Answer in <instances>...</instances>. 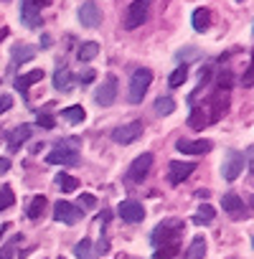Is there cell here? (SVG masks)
Wrapping results in <instances>:
<instances>
[{
	"label": "cell",
	"instance_id": "1",
	"mask_svg": "<svg viewBox=\"0 0 254 259\" xmlns=\"http://www.w3.org/2000/svg\"><path fill=\"white\" fill-rule=\"evenodd\" d=\"M181 234H183V221H178V219H168V221H163V224L155 226V231H153V244H155V246L178 244Z\"/></svg>",
	"mask_w": 254,
	"mask_h": 259
},
{
	"label": "cell",
	"instance_id": "2",
	"mask_svg": "<svg viewBox=\"0 0 254 259\" xmlns=\"http://www.w3.org/2000/svg\"><path fill=\"white\" fill-rule=\"evenodd\" d=\"M153 81V71L150 69H135V74L130 76V89H127V99H130V104H140L148 87Z\"/></svg>",
	"mask_w": 254,
	"mask_h": 259
},
{
	"label": "cell",
	"instance_id": "3",
	"mask_svg": "<svg viewBox=\"0 0 254 259\" xmlns=\"http://www.w3.org/2000/svg\"><path fill=\"white\" fill-rule=\"evenodd\" d=\"M150 6H153V0H135V3L127 8V13H124V28H140L145 21H148V16H150Z\"/></svg>",
	"mask_w": 254,
	"mask_h": 259
},
{
	"label": "cell",
	"instance_id": "4",
	"mask_svg": "<svg viewBox=\"0 0 254 259\" xmlns=\"http://www.w3.org/2000/svg\"><path fill=\"white\" fill-rule=\"evenodd\" d=\"M138 138H143V122H127V124L112 130V140L119 145H130Z\"/></svg>",
	"mask_w": 254,
	"mask_h": 259
},
{
	"label": "cell",
	"instance_id": "5",
	"mask_svg": "<svg viewBox=\"0 0 254 259\" xmlns=\"http://www.w3.org/2000/svg\"><path fill=\"white\" fill-rule=\"evenodd\" d=\"M150 168H153V155L150 153H143L140 158L133 160L130 168H127V181H130V183H143L148 178Z\"/></svg>",
	"mask_w": 254,
	"mask_h": 259
},
{
	"label": "cell",
	"instance_id": "6",
	"mask_svg": "<svg viewBox=\"0 0 254 259\" xmlns=\"http://www.w3.org/2000/svg\"><path fill=\"white\" fill-rule=\"evenodd\" d=\"M114 99H117V76L109 74V76L102 81V87H97L94 102H97L99 107H109V104H114Z\"/></svg>",
	"mask_w": 254,
	"mask_h": 259
},
{
	"label": "cell",
	"instance_id": "7",
	"mask_svg": "<svg viewBox=\"0 0 254 259\" xmlns=\"http://www.w3.org/2000/svg\"><path fill=\"white\" fill-rule=\"evenodd\" d=\"M241 170H244V155L239 150H229L226 158H224V168H221L224 178L231 183V181H236L241 176Z\"/></svg>",
	"mask_w": 254,
	"mask_h": 259
},
{
	"label": "cell",
	"instance_id": "8",
	"mask_svg": "<svg viewBox=\"0 0 254 259\" xmlns=\"http://www.w3.org/2000/svg\"><path fill=\"white\" fill-rule=\"evenodd\" d=\"M46 163H51V165H76L79 163V153H76V148L59 145V148H54L46 155Z\"/></svg>",
	"mask_w": 254,
	"mask_h": 259
},
{
	"label": "cell",
	"instance_id": "9",
	"mask_svg": "<svg viewBox=\"0 0 254 259\" xmlns=\"http://www.w3.org/2000/svg\"><path fill=\"white\" fill-rule=\"evenodd\" d=\"M117 213H119V219L122 221H127V224H140L143 219H145V208H143V203H138V201H122L119 206H117Z\"/></svg>",
	"mask_w": 254,
	"mask_h": 259
},
{
	"label": "cell",
	"instance_id": "10",
	"mask_svg": "<svg viewBox=\"0 0 254 259\" xmlns=\"http://www.w3.org/2000/svg\"><path fill=\"white\" fill-rule=\"evenodd\" d=\"M54 219L61 221V224H66V226H74V224L81 219V208H76V206L69 203V201H59V203L54 206Z\"/></svg>",
	"mask_w": 254,
	"mask_h": 259
},
{
	"label": "cell",
	"instance_id": "11",
	"mask_svg": "<svg viewBox=\"0 0 254 259\" xmlns=\"http://www.w3.org/2000/svg\"><path fill=\"white\" fill-rule=\"evenodd\" d=\"M79 23L84 28H97L102 23V13L97 8V3H92V0H87V3H81L79 8Z\"/></svg>",
	"mask_w": 254,
	"mask_h": 259
},
{
	"label": "cell",
	"instance_id": "12",
	"mask_svg": "<svg viewBox=\"0 0 254 259\" xmlns=\"http://www.w3.org/2000/svg\"><path fill=\"white\" fill-rule=\"evenodd\" d=\"M196 170V165L193 163H181V160H173L171 165H168V181H171V186H181L191 173Z\"/></svg>",
	"mask_w": 254,
	"mask_h": 259
},
{
	"label": "cell",
	"instance_id": "13",
	"mask_svg": "<svg viewBox=\"0 0 254 259\" xmlns=\"http://www.w3.org/2000/svg\"><path fill=\"white\" fill-rule=\"evenodd\" d=\"M21 23L26 28H38L41 26V8L33 6V0H21Z\"/></svg>",
	"mask_w": 254,
	"mask_h": 259
},
{
	"label": "cell",
	"instance_id": "14",
	"mask_svg": "<svg viewBox=\"0 0 254 259\" xmlns=\"http://www.w3.org/2000/svg\"><path fill=\"white\" fill-rule=\"evenodd\" d=\"M176 148L183 153V155H203L211 150V143L208 140H178Z\"/></svg>",
	"mask_w": 254,
	"mask_h": 259
},
{
	"label": "cell",
	"instance_id": "15",
	"mask_svg": "<svg viewBox=\"0 0 254 259\" xmlns=\"http://www.w3.org/2000/svg\"><path fill=\"white\" fill-rule=\"evenodd\" d=\"M221 206H224V211H226L229 216H234V219H244V216H246L244 201H241L236 193H226V196L221 198Z\"/></svg>",
	"mask_w": 254,
	"mask_h": 259
},
{
	"label": "cell",
	"instance_id": "16",
	"mask_svg": "<svg viewBox=\"0 0 254 259\" xmlns=\"http://www.w3.org/2000/svg\"><path fill=\"white\" fill-rule=\"evenodd\" d=\"M28 138H31V124H21V127H16L13 133L8 135V150H11V153L21 150V145H23Z\"/></svg>",
	"mask_w": 254,
	"mask_h": 259
},
{
	"label": "cell",
	"instance_id": "17",
	"mask_svg": "<svg viewBox=\"0 0 254 259\" xmlns=\"http://www.w3.org/2000/svg\"><path fill=\"white\" fill-rule=\"evenodd\" d=\"M41 79H44V71H41V69H33V71H28V74H21V76L16 79V89H18L21 94H26V92H28V87L38 84Z\"/></svg>",
	"mask_w": 254,
	"mask_h": 259
},
{
	"label": "cell",
	"instance_id": "18",
	"mask_svg": "<svg viewBox=\"0 0 254 259\" xmlns=\"http://www.w3.org/2000/svg\"><path fill=\"white\" fill-rule=\"evenodd\" d=\"M54 87H56L59 92H71L74 79H71V71H69L66 66H59V69H56V74H54Z\"/></svg>",
	"mask_w": 254,
	"mask_h": 259
},
{
	"label": "cell",
	"instance_id": "19",
	"mask_svg": "<svg viewBox=\"0 0 254 259\" xmlns=\"http://www.w3.org/2000/svg\"><path fill=\"white\" fill-rule=\"evenodd\" d=\"M191 23H193V28H196L198 33H203V31H208V26H211V13H208L206 8H196Z\"/></svg>",
	"mask_w": 254,
	"mask_h": 259
},
{
	"label": "cell",
	"instance_id": "20",
	"mask_svg": "<svg viewBox=\"0 0 254 259\" xmlns=\"http://www.w3.org/2000/svg\"><path fill=\"white\" fill-rule=\"evenodd\" d=\"M203 254H206V239L203 236H196L191 241L188 251H186V259H203Z\"/></svg>",
	"mask_w": 254,
	"mask_h": 259
},
{
	"label": "cell",
	"instance_id": "21",
	"mask_svg": "<svg viewBox=\"0 0 254 259\" xmlns=\"http://www.w3.org/2000/svg\"><path fill=\"white\" fill-rule=\"evenodd\" d=\"M94 56H99V44H94V41L81 44L79 51H76V59H79V61H92Z\"/></svg>",
	"mask_w": 254,
	"mask_h": 259
},
{
	"label": "cell",
	"instance_id": "22",
	"mask_svg": "<svg viewBox=\"0 0 254 259\" xmlns=\"http://www.w3.org/2000/svg\"><path fill=\"white\" fill-rule=\"evenodd\" d=\"M61 117H64L66 122H71V124H79V122H84V117H87V112H84V107H79V104H74V107H66V109L61 112Z\"/></svg>",
	"mask_w": 254,
	"mask_h": 259
},
{
	"label": "cell",
	"instance_id": "23",
	"mask_svg": "<svg viewBox=\"0 0 254 259\" xmlns=\"http://www.w3.org/2000/svg\"><path fill=\"white\" fill-rule=\"evenodd\" d=\"M206 124H208L206 112H203L201 107H193V109H191V117H188V127H193V130H203Z\"/></svg>",
	"mask_w": 254,
	"mask_h": 259
},
{
	"label": "cell",
	"instance_id": "24",
	"mask_svg": "<svg viewBox=\"0 0 254 259\" xmlns=\"http://www.w3.org/2000/svg\"><path fill=\"white\" fill-rule=\"evenodd\" d=\"M56 186H59L64 193H71V191L79 188V181H76L74 176H69V173H59V176H56Z\"/></svg>",
	"mask_w": 254,
	"mask_h": 259
},
{
	"label": "cell",
	"instance_id": "25",
	"mask_svg": "<svg viewBox=\"0 0 254 259\" xmlns=\"http://www.w3.org/2000/svg\"><path fill=\"white\" fill-rule=\"evenodd\" d=\"M155 112H158V114H173V112H176L173 97H168V94L158 97V99H155Z\"/></svg>",
	"mask_w": 254,
	"mask_h": 259
},
{
	"label": "cell",
	"instance_id": "26",
	"mask_svg": "<svg viewBox=\"0 0 254 259\" xmlns=\"http://www.w3.org/2000/svg\"><path fill=\"white\" fill-rule=\"evenodd\" d=\"M44 208H46V196H33L26 213H28V219H38L44 213Z\"/></svg>",
	"mask_w": 254,
	"mask_h": 259
},
{
	"label": "cell",
	"instance_id": "27",
	"mask_svg": "<svg viewBox=\"0 0 254 259\" xmlns=\"http://www.w3.org/2000/svg\"><path fill=\"white\" fill-rule=\"evenodd\" d=\"M214 216H216V211H214V206H208V203H203L198 211H196V216H193V224H211L214 221Z\"/></svg>",
	"mask_w": 254,
	"mask_h": 259
},
{
	"label": "cell",
	"instance_id": "28",
	"mask_svg": "<svg viewBox=\"0 0 254 259\" xmlns=\"http://www.w3.org/2000/svg\"><path fill=\"white\" fill-rule=\"evenodd\" d=\"M74 256L76 259H94V246L89 239H81L76 246H74Z\"/></svg>",
	"mask_w": 254,
	"mask_h": 259
},
{
	"label": "cell",
	"instance_id": "29",
	"mask_svg": "<svg viewBox=\"0 0 254 259\" xmlns=\"http://www.w3.org/2000/svg\"><path fill=\"white\" fill-rule=\"evenodd\" d=\"M178 254V244H165V246H155L153 259H173Z\"/></svg>",
	"mask_w": 254,
	"mask_h": 259
},
{
	"label": "cell",
	"instance_id": "30",
	"mask_svg": "<svg viewBox=\"0 0 254 259\" xmlns=\"http://www.w3.org/2000/svg\"><path fill=\"white\" fill-rule=\"evenodd\" d=\"M13 56H16V61H31L33 56H36V46H18L16 51H13Z\"/></svg>",
	"mask_w": 254,
	"mask_h": 259
},
{
	"label": "cell",
	"instance_id": "31",
	"mask_svg": "<svg viewBox=\"0 0 254 259\" xmlns=\"http://www.w3.org/2000/svg\"><path fill=\"white\" fill-rule=\"evenodd\" d=\"M186 79H188V69H186V64H183V66H178V69H176V71L171 74L168 84H171V87L176 89V87H181V84H183Z\"/></svg>",
	"mask_w": 254,
	"mask_h": 259
},
{
	"label": "cell",
	"instance_id": "32",
	"mask_svg": "<svg viewBox=\"0 0 254 259\" xmlns=\"http://www.w3.org/2000/svg\"><path fill=\"white\" fill-rule=\"evenodd\" d=\"M21 239H23V236H21V234H16V236H13L3 249H0V259H13V256H16V251H13V249H16V244H18Z\"/></svg>",
	"mask_w": 254,
	"mask_h": 259
},
{
	"label": "cell",
	"instance_id": "33",
	"mask_svg": "<svg viewBox=\"0 0 254 259\" xmlns=\"http://www.w3.org/2000/svg\"><path fill=\"white\" fill-rule=\"evenodd\" d=\"M13 201H16V196H13V191H11L8 186H3V188H0V211L11 208V206H13Z\"/></svg>",
	"mask_w": 254,
	"mask_h": 259
},
{
	"label": "cell",
	"instance_id": "34",
	"mask_svg": "<svg viewBox=\"0 0 254 259\" xmlns=\"http://www.w3.org/2000/svg\"><path fill=\"white\" fill-rule=\"evenodd\" d=\"M79 206H84V208H94V206H97V198H94L92 193H81V198H79Z\"/></svg>",
	"mask_w": 254,
	"mask_h": 259
},
{
	"label": "cell",
	"instance_id": "35",
	"mask_svg": "<svg viewBox=\"0 0 254 259\" xmlns=\"http://www.w3.org/2000/svg\"><path fill=\"white\" fill-rule=\"evenodd\" d=\"M94 76H97V74H94V69H84L76 79H79L81 84H92V81H94Z\"/></svg>",
	"mask_w": 254,
	"mask_h": 259
},
{
	"label": "cell",
	"instance_id": "36",
	"mask_svg": "<svg viewBox=\"0 0 254 259\" xmlns=\"http://www.w3.org/2000/svg\"><path fill=\"white\" fill-rule=\"evenodd\" d=\"M38 124H41V127H46V130H51V127H54L56 122H54V119H51L49 114H38Z\"/></svg>",
	"mask_w": 254,
	"mask_h": 259
},
{
	"label": "cell",
	"instance_id": "37",
	"mask_svg": "<svg viewBox=\"0 0 254 259\" xmlns=\"http://www.w3.org/2000/svg\"><path fill=\"white\" fill-rule=\"evenodd\" d=\"M11 104H13V99L8 94H3V99H0V114H3L6 109H11Z\"/></svg>",
	"mask_w": 254,
	"mask_h": 259
},
{
	"label": "cell",
	"instance_id": "38",
	"mask_svg": "<svg viewBox=\"0 0 254 259\" xmlns=\"http://www.w3.org/2000/svg\"><path fill=\"white\" fill-rule=\"evenodd\" d=\"M11 170V160L8 158H0V176H6Z\"/></svg>",
	"mask_w": 254,
	"mask_h": 259
},
{
	"label": "cell",
	"instance_id": "39",
	"mask_svg": "<svg viewBox=\"0 0 254 259\" xmlns=\"http://www.w3.org/2000/svg\"><path fill=\"white\" fill-rule=\"evenodd\" d=\"M244 87H251V66H249L246 74H244Z\"/></svg>",
	"mask_w": 254,
	"mask_h": 259
},
{
	"label": "cell",
	"instance_id": "40",
	"mask_svg": "<svg viewBox=\"0 0 254 259\" xmlns=\"http://www.w3.org/2000/svg\"><path fill=\"white\" fill-rule=\"evenodd\" d=\"M51 3H54V0H33L36 8H44V6H51Z\"/></svg>",
	"mask_w": 254,
	"mask_h": 259
},
{
	"label": "cell",
	"instance_id": "41",
	"mask_svg": "<svg viewBox=\"0 0 254 259\" xmlns=\"http://www.w3.org/2000/svg\"><path fill=\"white\" fill-rule=\"evenodd\" d=\"M8 229H11V224H3V226H0V236H3V234H6Z\"/></svg>",
	"mask_w": 254,
	"mask_h": 259
}]
</instances>
